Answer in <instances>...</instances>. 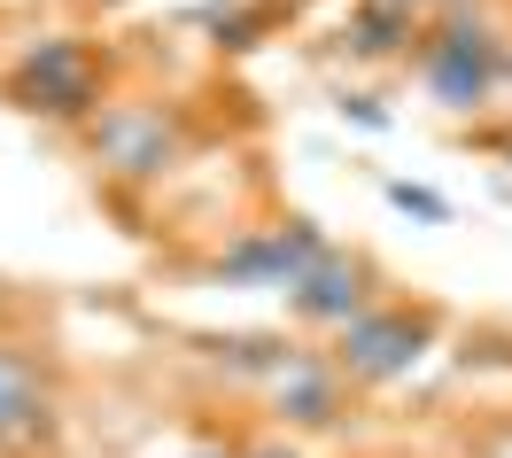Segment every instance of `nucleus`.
I'll use <instances>...</instances> for the list:
<instances>
[{"label":"nucleus","mask_w":512,"mask_h":458,"mask_svg":"<svg viewBox=\"0 0 512 458\" xmlns=\"http://www.w3.org/2000/svg\"><path fill=\"white\" fill-rule=\"evenodd\" d=\"M419 86L443 117H481L505 101V78H512V32L489 16V8H450L419 32Z\"/></svg>","instance_id":"nucleus-1"},{"label":"nucleus","mask_w":512,"mask_h":458,"mask_svg":"<svg viewBox=\"0 0 512 458\" xmlns=\"http://www.w3.org/2000/svg\"><path fill=\"white\" fill-rule=\"evenodd\" d=\"M0 101H8L16 117L86 132L117 94H109L101 55H94L78 32H39V39H24V47L8 55V70H0Z\"/></svg>","instance_id":"nucleus-2"},{"label":"nucleus","mask_w":512,"mask_h":458,"mask_svg":"<svg viewBox=\"0 0 512 458\" xmlns=\"http://www.w3.org/2000/svg\"><path fill=\"white\" fill-rule=\"evenodd\" d=\"M187 148H194L187 109L156 101V94L109 101L94 125H86V164H94L101 187H163L171 171L187 164Z\"/></svg>","instance_id":"nucleus-3"},{"label":"nucleus","mask_w":512,"mask_h":458,"mask_svg":"<svg viewBox=\"0 0 512 458\" xmlns=\"http://www.w3.org/2000/svg\"><path fill=\"white\" fill-rule=\"evenodd\" d=\"M435 342H443V327H435L427 303H388L381 295V303L357 311L326 350H334V365H342V381H350L357 396H381V389H404L419 365L435 358Z\"/></svg>","instance_id":"nucleus-4"},{"label":"nucleus","mask_w":512,"mask_h":458,"mask_svg":"<svg viewBox=\"0 0 512 458\" xmlns=\"http://www.w3.org/2000/svg\"><path fill=\"white\" fill-rule=\"evenodd\" d=\"M326 241L311 218H272V226H241L233 241H218L202 257V280L210 288H264V295H295L303 272L326 257Z\"/></svg>","instance_id":"nucleus-5"},{"label":"nucleus","mask_w":512,"mask_h":458,"mask_svg":"<svg viewBox=\"0 0 512 458\" xmlns=\"http://www.w3.org/2000/svg\"><path fill=\"white\" fill-rule=\"evenodd\" d=\"M357 389L342 381V365H334V350H311V342H295L288 365L264 381V412H272V427L280 435H334V427L350 420Z\"/></svg>","instance_id":"nucleus-6"},{"label":"nucleus","mask_w":512,"mask_h":458,"mask_svg":"<svg viewBox=\"0 0 512 458\" xmlns=\"http://www.w3.org/2000/svg\"><path fill=\"white\" fill-rule=\"evenodd\" d=\"M280 303H288V327L326 334V342H334L357 311H373V303H381V272H373L365 249H326V257L303 272V288L280 295Z\"/></svg>","instance_id":"nucleus-7"},{"label":"nucleus","mask_w":512,"mask_h":458,"mask_svg":"<svg viewBox=\"0 0 512 458\" xmlns=\"http://www.w3.org/2000/svg\"><path fill=\"white\" fill-rule=\"evenodd\" d=\"M47 435H55V373H47L32 350L0 342V458L32 451Z\"/></svg>","instance_id":"nucleus-8"},{"label":"nucleus","mask_w":512,"mask_h":458,"mask_svg":"<svg viewBox=\"0 0 512 458\" xmlns=\"http://www.w3.org/2000/svg\"><path fill=\"white\" fill-rule=\"evenodd\" d=\"M419 32H427V16L412 8H396V0H350V16L334 24V47L350 55V63H412L419 55Z\"/></svg>","instance_id":"nucleus-9"},{"label":"nucleus","mask_w":512,"mask_h":458,"mask_svg":"<svg viewBox=\"0 0 512 458\" xmlns=\"http://www.w3.org/2000/svg\"><path fill=\"white\" fill-rule=\"evenodd\" d=\"M288 350H295L288 334H202V358L218 365L225 381H256V389L288 365Z\"/></svg>","instance_id":"nucleus-10"},{"label":"nucleus","mask_w":512,"mask_h":458,"mask_svg":"<svg viewBox=\"0 0 512 458\" xmlns=\"http://www.w3.org/2000/svg\"><path fill=\"white\" fill-rule=\"evenodd\" d=\"M381 195H388V210H404L419 226H450V202L435 187H419V179H381Z\"/></svg>","instance_id":"nucleus-11"},{"label":"nucleus","mask_w":512,"mask_h":458,"mask_svg":"<svg viewBox=\"0 0 512 458\" xmlns=\"http://www.w3.org/2000/svg\"><path fill=\"white\" fill-rule=\"evenodd\" d=\"M334 109H342L350 125H365V132H388V109H381L373 94H350V86H342V94H334Z\"/></svg>","instance_id":"nucleus-12"},{"label":"nucleus","mask_w":512,"mask_h":458,"mask_svg":"<svg viewBox=\"0 0 512 458\" xmlns=\"http://www.w3.org/2000/svg\"><path fill=\"white\" fill-rule=\"evenodd\" d=\"M241 458H311L295 435H256V443H241Z\"/></svg>","instance_id":"nucleus-13"},{"label":"nucleus","mask_w":512,"mask_h":458,"mask_svg":"<svg viewBox=\"0 0 512 458\" xmlns=\"http://www.w3.org/2000/svg\"><path fill=\"white\" fill-rule=\"evenodd\" d=\"M474 458H512V420H505V427H489V435L474 443Z\"/></svg>","instance_id":"nucleus-14"},{"label":"nucleus","mask_w":512,"mask_h":458,"mask_svg":"<svg viewBox=\"0 0 512 458\" xmlns=\"http://www.w3.org/2000/svg\"><path fill=\"white\" fill-rule=\"evenodd\" d=\"M396 8H412V16H427V24H435V16H450V8H474V0H396Z\"/></svg>","instance_id":"nucleus-15"},{"label":"nucleus","mask_w":512,"mask_h":458,"mask_svg":"<svg viewBox=\"0 0 512 458\" xmlns=\"http://www.w3.org/2000/svg\"><path fill=\"white\" fill-rule=\"evenodd\" d=\"M481 140H489V148H497V156H505V164H512V125H497V132H481Z\"/></svg>","instance_id":"nucleus-16"},{"label":"nucleus","mask_w":512,"mask_h":458,"mask_svg":"<svg viewBox=\"0 0 512 458\" xmlns=\"http://www.w3.org/2000/svg\"><path fill=\"white\" fill-rule=\"evenodd\" d=\"M187 458H241V451H225V443H202V451H187Z\"/></svg>","instance_id":"nucleus-17"},{"label":"nucleus","mask_w":512,"mask_h":458,"mask_svg":"<svg viewBox=\"0 0 512 458\" xmlns=\"http://www.w3.org/2000/svg\"><path fill=\"white\" fill-rule=\"evenodd\" d=\"M505 109H512V78H505Z\"/></svg>","instance_id":"nucleus-18"}]
</instances>
